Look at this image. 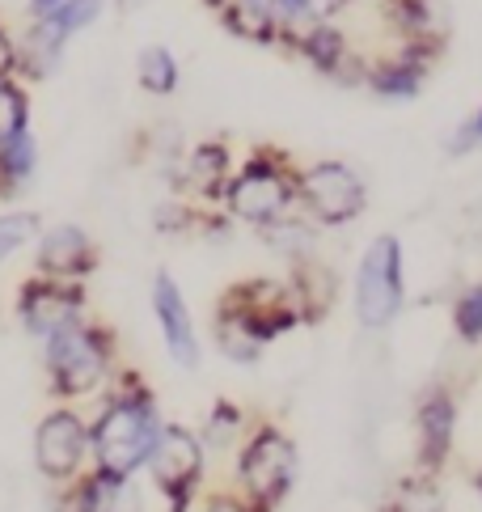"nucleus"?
Returning a JSON list of instances; mask_svg holds the SVG:
<instances>
[{
  "mask_svg": "<svg viewBox=\"0 0 482 512\" xmlns=\"http://www.w3.org/2000/svg\"><path fill=\"white\" fill-rule=\"evenodd\" d=\"M136 81H140L144 94L170 98L174 89H178V81H182V68H178V60H174V51L161 47V43L144 47L140 56H136Z\"/></svg>",
  "mask_w": 482,
  "mask_h": 512,
  "instance_id": "nucleus-20",
  "label": "nucleus"
},
{
  "mask_svg": "<svg viewBox=\"0 0 482 512\" xmlns=\"http://www.w3.org/2000/svg\"><path fill=\"white\" fill-rule=\"evenodd\" d=\"M343 9H347V0H301L305 22H335Z\"/></svg>",
  "mask_w": 482,
  "mask_h": 512,
  "instance_id": "nucleus-27",
  "label": "nucleus"
},
{
  "mask_svg": "<svg viewBox=\"0 0 482 512\" xmlns=\"http://www.w3.org/2000/svg\"><path fill=\"white\" fill-rule=\"evenodd\" d=\"M148 462H153L157 487L170 496L174 512H182V508H187V500H191L195 483H199V470H203L199 441L191 432H182V428H161L153 453H148Z\"/></svg>",
  "mask_w": 482,
  "mask_h": 512,
  "instance_id": "nucleus-8",
  "label": "nucleus"
},
{
  "mask_svg": "<svg viewBox=\"0 0 482 512\" xmlns=\"http://www.w3.org/2000/svg\"><path fill=\"white\" fill-rule=\"evenodd\" d=\"M13 72H17V39L0 22V77H13Z\"/></svg>",
  "mask_w": 482,
  "mask_h": 512,
  "instance_id": "nucleus-28",
  "label": "nucleus"
},
{
  "mask_svg": "<svg viewBox=\"0 0 482 512\" xmlns=\"http://www.w3.org/2000/svg\"><path fill=\"white\" fill-rule=\"evenodd\" d=\"M389 22L402 34V43H436L444 47L449 34V17H444L440 0H389L385 5Z\"/></svg>",
  "mask_w": 482,
  "mask_h": 512,
  "instance_id": "nucleus-15",
  "label": "nucleus"
},
{
  "mask_svg": "<svg viewBox=\"0 0 482 512\" xmlns=\"http://www.w3.org/2000/svg\"><path fill=\"white\" fill-rule=\"evenodd\" d=\"M81 453H85L81 419L68 411L47 415L39 428V441H34V457H39V470L47 479H68V474L81 466Z\"/></svg>",
  "mask_w": 482,
  "mask_h": 512,
  "instance_id": "nucleus-13",
  "label": "nucleus"
},
{
  "mask_svg": "<svg viewBox=\"0 0 482 512\" xmlns=\"http://www.w3.org/2000/svg\"><path fill=\"white\" fill-rule=\"evenodd\" d=\"M153 314L161 322V335H165V347H170L174 364L199 369V339H195V326H191V309L182 301L178 284L165 276V271L153 280Z\"/></svg>",
  "mask_w": 482,
  "mask_h": 512,
  "instance_id": "nucleus-10",
  "label": "nucleus"
},
{
  "mask_svg": "<svg viewBox=\"0 0 482 512\" xmlns=\"http://www.w3.org/2000/svg\"><path fill=\"white\" fill-rule=\"evenodd\" d=\"M216 13H220V22H225V30L237 34L241 43H258V47L280 43V30H275L271 13L258 9L254 0H225Z\"/></svg>",
  "mask_w": 482,
  "mask_h": 512,
  "instance_id": "nucleus-18",
  "label": "nucleus"
},
{
  "mask_svg": "<svg viewBox=\"0 0 482 512\" xmlns=\"http://www.w3.org/2000/svg\"><path fill=\"white\" fill-rule=\"evenodd\" d=\"M225 204H229V212L237 216V221L263 229V225L280 221V216L292 212L296 174L275 153H254L246 166L225 182Z\"/></svg>",
  "mask_w": 482,
  "mask_h": 512,
  "instance_id": "nucleus-2",
  "label": "nucleus"
},
{
  "mask_svg": "<svg viewBox=\"0 0 482 512\" xmlns=\"http://www.w3.org/2000/svg\"><path fill=\"white\" fill-rule=\"evenodd\" d=\"M157 436H161V424H157L153 402L148 398H119L94 428V449H98L102 474L123 483L140 462H148Z\"/></svg>",
  "mask_w": 482,
  "mask_h": 512,
  "instance_id": "nucleus-1",
  "label": "nucleus"
},
{
  "mask_svg": "<svg viewBox=\"0 0 482 512\" xmlns=\"http://www.w3.org/2000/svg\"><path fill=\"white\" fill-rule=\"evenodd\" d=\"M34 237H39V216L34 212H5L0 216V263L22 250L26 242H34Z\"/></svg>",
  "mask_w": 482,
  "mask_h": 512,
  "instance_id": "nucleus-24",
  "label": "nucleus"
},
{
  "mask_svg": "<svg viewBox=\"0 0 482 512\" xmlns=\"http://www.w3.org/2000/svg\"><path fill=\"white\" fill-rule=\"evenodd\" d=\"M478 491H482V474H478Z\"/></svg>",
  "mask_w": 482,
  "mask_h": 512,
  "instance_id": "nucleus-35",
  "label": "nucleus"
},
{
  "mask_svg": "<svg viewBox=\"0 0 482 512\" xmlns=\"http://www.w3.org/2000/svg\"><path fill=\"white\" fill-rule=\"evenodd\" d=\"M60 5H64V0H30L26 13H30V17H47V13H55Z\"/></svg>",
  "mask_w": 482,
  "mask_h": 512,
  "instance_id": "nucleus-30",
  "label": "nucleus"
},
{
  "mask_svg": "<svg viewBox=\"0 0 482 512\" xmlns=\"http://www.w3.org/2000/svg\"><path fill=\"white\" fill-rule=\"evenodd\" d=\"M98 263V250L89 233L77 225H55L39 237V271L51 280H81Z\"/></svg>",
  "mask_w": 482,
  "mask_h": 512,
  "instance_id": "nucleus-12",
  "label": "nucleus"
},
{
  "mask_svg": "<svg viewBox=\"0 0 482 512\" xmlns=\"http://www.w3.org/2000/svg\"><path fill=\"white\" fill-rule=\"evenodd\" d=\"M453 326H457V335L466 339V343H478L482 339V284L466 288L457 297L453 305Z\"/></svg>",
  "mask_w": 482,
  "mask_h": 512,
  "instance_id": "nucleus-25",
  "label": "nucleus"
},
{
  "mask_svg": "<svg viewBox=\"0 0 482 512\" xmlns=\"http://www.w3.org/2000/svg\"><path fill=\"white\" fill-rule=\"evenodd\" d=\"M102 13H106V0H64L55 13H47V22L72 39V34H81V30L94 26Z\"/></svg>",
  "mask_w": 482,
  "mask_h": 512,
  "instance_id": "nucleus-23",
  "label": "nucleus"
},
{
  "mask_svg": "<svg viewBox=\"0 0 482 512\" xmlns=\"http://www.w3.org/2000/svg\"><path fill=\"white\" fill-rule=\"evenodd\" d=\"M148 5H153V0H115V9H119V13H127V17L140 13V9H148Z\"/></svg>",
  "mask_w": 482,
  "mask_h": 512,
  "instance_id": "nucleus-31",
  "label": "nucleus"
},
{
  "mask_svg": "<svg viewBox=\"0 0 482 512\" xmlns=\"http://www.w3.org/2000/svg\"><path fill=\"white\" fill-rule=\"evenodd\" d=\"M34 170H39V144H34L30 127L0 140V191L26 187V182L34 178Z\"/></svg>",
  "mask_w": 482,
  "mask_h": 512,
  "instance_id": "nucleus-19",
  "label": "nucleus"
},
{
  "mask_svg": "<svg viewBox=\"0 0 482 512\" xmlns=\"http://www.w3.org/2000/svg\"><path fill=\"white\" fill-rule=\"evenodd\" d=\"M203 5H208V9H220V5H225V0H203Z\"/></svg>",
  "mask_w": 482,
  "mask_h": 512,
  "instance_id": "nucleus-34",
  "label": "nucleus"
},
{
  "mask_svg": "<svg viewBox=\"0 0 482 512\" xmlns=\"http://www.w3.org/2000/svg\"><path fill=\"white\" fill-rule=\"evenodd\" d=\"M292 479H296V449H292V441L284 432L263 428L246 445V453H241V483H246L250 500L258 508H275L292 491Z\"/></svg>",
  "mask_w": 482,
  "mask_h": 512,
  "instance_id": "nucleus-5",
  "label": "nucleus"
},
{
  "mask_svg": "<svg viewBox=\"0 0 482 512\" xmlns=\"http://www.w3.org/2000/svg\"><path fill=\"white\" fill-rule=\"evenodd\" d=\"M292 51L301 56L309 68H318L322 77H335V81H351L347 72L356 68L364 77V64L356 60V51H351V39L335 26V22H313L305 26L301 34L292 39Z\"/></svg>",
  "mask_w": 482,
  "mask_h": 512,
  "instance_id": "nucleus-11",
  "label": "nucleus"
},
{
  "mask_svg": "<svg viewBox=\"0 0 482 512\" xmlns=\"http://www.w3.org/2000/svg\"><path fill=\"white\" fill-rule=\"evenodd\" d=\"M64 51H68V34L55 30L47 17H30V30L17 39V72L43 81L64 64Z\"/></svg>",
  "mask_w": 482,
  "mask_h": 512,
  "instance_id": "nucleus-14",
  "label": "nucleus"
},
{
  "mask_svg": "<svg viewBox=\"0 0 482 512\" xmlns=\"http://www.w3.org/2000/svg\"><path fill=\"white\" fill-rule=\"evenodd\" d=\"M478 144V132H474V123H461V132L449 136V153H470Z\"/></svg>",
  "mask_w": 482,
  "mask_h": 512,
  "instance_id": "nucleus-29",
  "label": "nucleus"
},
{
  "mask_svg": "<svg viewBox=\"0 0 482 512\" xmlns=\"http://www.w3.org/2000/svg\"><path fill=\"white\" fill-rule=\"evenodd\" d=\"M208 512H246V508H241V504H233V500H216Z\"/></svg>",
  "mask_w": 482,
  "mask_h": 512,
  "instance_id": "nucleus-32",
  "label": "nucleus"
},
{
  "mask_svg": "<svg viewBox=\"0 0 482 512\" xmlns=\"http://www.w3.org/2000/svg\"><path fill=\"white\" fill-rule=\"evenodd\" d=\"M47 364L51 377L64 394H85L98 386V377L106 373V339L102 331L72 322L64 331L47 335Z\"/></svg>",
  "mask_w": 482,
  "mask_h": 512,
  "instance_id": "nucleus-6",
  "label": "nucleus"
},
{
  "mask_svg": "<svg viewBox=\"0 0 482 512\" xmlns=\"http://www.w3.org/2000/svg\"><path fill=\"white\" fill-rule=\"evenodd\" d=\"M364 178L347 161H313L296 174V204H305L313 221L347 225L364 212Z\"/></svg>",
  "mask_w": 482,
  "mask_h": 512,
  "instance_id": "nucleus-4",
  "label": "nucleus"
},
{
  "mask_svg": "<svg viewBox=\"0 0 482 512\" xmlns=\"http://www.w3.org/2000/svg\"><path fill=\"white\" fill-rule=\"evenodd\" d=\"M225 309L241 326H246L258 343H271L275 335H284L288 326L296 322V297L284 284H271V280L237 284L225 297Z\"/></svg>",
  "mask_w": 482,
  "mask_h": 512,
  "instance_id": "nucleus-7",
  "label": "nucleus"
},
{
  "mask_svg": "<svg viewBox=\"0 0 482 512\" xmlns=\"http://www.w3.org/2000/svg\"><path fill=\"white\" fill-rule=\"evenodd\" d=\"M216 343H220V352L233 356V360H254L258 347H263L246 331V326L229 314V309H220V314H216Z\"/></svg>",
  "mask_w": 482,
  "mask_h": 512,
  "instance_id": "nucleus-22",
  "label": "nucleus"
},
{
  "mask_svg": "<svg viewBox=\"0 0 482 512\" xmlns=\"http://www.w3.org/2000/svg\"><path fill=\"white\" fill-rule=\"evenodd\" d=\"M81 301H85L81 288H72L68 280L43 276V280H30V284L22 288L17 314H22V322H26L30 335L47 339V335H55V331H64V326L81 322Z\"/></svg>",
  "mask_w": 482,
  "mask_h": 512,
  "instance_id": "nucleus-9",
  "label": "nucleus"
},
{
  "mask_svg": "<svg viewBox=\"0 0 482 512\" xmlns=\"http://www.w3.org/2000/svg\"><path fill=\"white\" fill-rule=\"evenodd\" d=\"M406 297L402 284V246L398 237H377L360 259V276H356V314L364 326H389L398 318Z\"/></svg>",
  "mask_w": 482,
  "mask_h": 512,
  "instance_id": "nucleus-3",
  "label": "nucleus"
},
{
  "mask_svg": "<svg viewBox=\"0 0 482 512\" xmlns=\"http://www.w3.org/2000/svg\"><path fill=\"white\" fill-rule=\"evenodd\" d=\"M470 123H474V132H478V144H482V106H478V115H474Z\"/></svg>",
  "mask_w": 482,
  "mask_h": 512,
  "instance_id": "nucleus-33",
  "label": "nucleus"
},
{
  "mask_svg": "<svg viewBox=\"0 0 482 512\" xmlns=\"http://www.w3.org/2000/svg\"><path fill=\"white\" fill-rule=\"evenodd\" d=\"M182 182L203 195V199H216L220 191H225V182H229V149L220 140H203L191 149L187 157V170H182Z\"/></svg>",
  "mask_w": 482,
  "mask_h": 512,
  "instance_id": "nucleus-17",
  "label": "nucleus"
},
{
  "mask_svg": "<svg viewBox=\"0 0 482 512\" xmlns=\"http://www.w3.org/2000/svg\"><path fill=\"white\" fill-rule=\"evenodd\" d=\"M263 229H267V242H271L275 250L292 254V259H296V254H305V250H309V242H313V233H309L305 225L284 221V216H280V221H271V225H263Z\"/></svg>",
  "mask_w": 482,
  "mask_h": 512,
  "instance_id": "nucleus-26",
  "label": "nucleus"
},
{
  "mask_svg": "<svg viewBox=\"0 0 482 512\" xmlns=\"http://www.w3.org/2000/svg\"><path fill=\"white\" fill-rule=\"evenodd\" d=\"M30 127V98L13 77H0V140Z\"/></svg>",
  "mask_w": 482,
  "mask_h": 512,
  "instance_id": "nucleus-21",
  "label": "nucleus"
},
{
  "mask_svg": "<svg viewBox=\"0 0 482 512\" xmlns=\"http://www.w3.org/2000/svg\"><path fill=\"white\" fill-rule=\"evenodd\" d=\"M453 424H457V415H453V402L436 394L428 398L419 407V457H423V466H440L444 462V453H449L453 445Z\"/></svg>",
  "mask_w": 482,
  "mask_h": 512,
  "instance_id": "nucleus-16",
  "label": "nucleus"
}]
</instances>
